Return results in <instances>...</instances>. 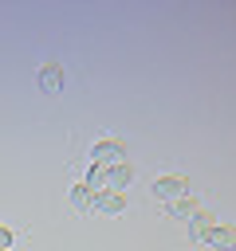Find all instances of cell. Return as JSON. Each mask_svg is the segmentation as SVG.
<instances>
[{"label":"cell","mask_w":236,"mask_h":251,"mask_svg":"<svg viewBox=\"0 0 236 251\" xmlns=\"http://www.w3.org/2000/svg\"><path fill=\"white\" fill-rule=\"evenodd\" d=\"M201 239L212 243V247H220V251H236V227H232V224H212Z\"/></svg>","instance_id":"cell-3"},{"label":"cell","mask_w":236,"mask_h":251,"mask_svg":"<svg viewBox=\"0 0 236 251\" xmlns=\"http://www.w3.org/2000/svg\"><path fill=\"white\" fill-rule=\"evenodd\" d=\"M94 196H98V192H94L87 180H83V184H75V192H71V200H75L79 208H94Z\"/></svg>","instance_id":"cell-7"},{"label":"cell","mask_w":236,"mask_h":251,"mask_svg":"<svg viewBox=\"0 0 236 251\" xmlns=\"http://www.w3.org/2000/svg\"><path fill=\"white\" fill-rule=\"evenodd\" d=\"M169 212H173V216H193V212H197V200H193V196H181V200L169 204Z\"/></svg>","instance_id":"cell-9"},{"label":"cell","mask_w":236,"mask_h":251,"mask_svg":"<svg viewBox=\"0 0 236 251\" xmlns=\"http://www.w3.org/2000/svg\"><path fill=\"white\" fill-rule=\"evenodd\" d=\"M153 192H157V200L173 204V200L189 196V180H185V176H157V180H153Z\"/></svg>","instance_id":"cell-2"},{"label":"cell","mask_w":236,"mask_h":251,"mask_svg":"<svg viewBox=\"0 0 236 251\" xmlns=\"http://www.w3.org/2000/svg\"><path fill=\"white\" fill-rule=\"evenodd\" d=\"M90 157H94V169H118V165H126V145L122 141H98L90 149Z\"/></svg>","instance_id":"cell-1"},{"label":"cell","mask_w":236,"mask_h":251,"mask_svg":"<svg viewBox=\"0 0 236 251\" xmlns=\"http://www.w3.org/2000/svg\"><path fill=\"white\" fill-rule=\"evenodd\" d=\"M130 176H134V169H130V165H118V169H106V188H110V192H122V188L130 184ZM106 188H102V192H106Z\"/></svg>","instance_id":"cell-4"},{"label":"cell","mask_w":236,"mask_h":251,"mask_svg":"<svg viewBox=\"0 0 236 251\" xmlns=\"http://www.w3.org/2000/svg\"><path fill=\"white\" fill-rule=\"evenodd\" d=\"M189 220H193V239H201V235H205V231H208V227L216 224V220H212L208 212H201V208H197V212H193Z\"/></svg>","instance_id":"cell-8"},{"label":"cell","mask_w":236,"mask_h":251,"mask_svg":"<svg viewBox=\"0 0 236 251\" xmlns=\"http://www.w3.org/2000/svg\"><path fill=\"white\" fill-rule=\"evenodd\" d=\"M8 243H12V231H8V227H0V251H8Z\"/></svg>","instance_id":"cell-10"},{"label":"cell","mask_w":236,"mask_h":251,"mask_svg":"<svg viewBox=\"0 0 236 251\" xmlns=\"http://www.w3.org/2000/svg\"><path fill=\"white\" fill-rule=\"evenodd\" d=\"M39 86H43V90H47V94H55V90H59V86H63V71H59V67H55V63H47V67H43V71H39Z\"/></svg>","instance_id":"cell-6"},{"label":"cell","mask_w":236,"mask_h":251,"mask_svg":"<svg viewBox=\"0 0 236 251\" xmlns=\"http://www.w3.org/2000/svg\"><path fill=\"white\" fill-rule=\"evenodd\" d=\"M94 208H98V212H122V208H126V196L106 188V192H98V196H94Z\"/></svg>","instance_id":"cell-5"}]
</instances>
